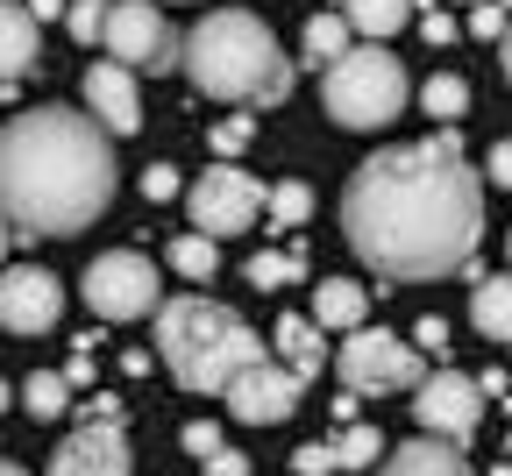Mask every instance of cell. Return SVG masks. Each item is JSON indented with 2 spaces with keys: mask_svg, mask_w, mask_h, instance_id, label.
Wrapping results in <instances>:
<instances>
[{
  "mask_svg": "<svg viewBox=\"0 0 512 476\" xmlns=\"http://www.w3.org/2000/svg\"><path fill=\"white\" fill-rule=\"evenodd\" d=\"M342 235L384 285L463 270L484 235V178L470 171L456 128L363 157L342 185Z\"/></svg>",
  "mask_w": 512,
  "mask_h": 476,
  "instance_id": "1",
  "label": "cell"
},
{
  "mask_svg": "<svg viewBox=\"0 0 512 476\" xmlns=\"http://www.w3.org/2000/svg\"><path fill=\"white\" fill-rule=\"evenodd\" d=\"M114 199V135L79 107H29L0 128V214L15 235H79Z\"/></svg>",
  "mask_w": 512,
  "mask_h": 476,
  "instance_id": "2",
  "label": "cell"
},
{
  "mask_svg": "<svg viewBox=\"0 0 512 476\" xmlns=\"http://www.w3.org/2000/svg\"><path fill=\"white\" fill-rule=\"evenodd\" d=\"M178 72L207 100H228V107H278L292 93V57L249 8H214L192 22Z\"/></svg>",
  "mask_w": 512,
  "mask_h": 476,
  "instance_id": "3",
  "label": "cell"
},
{
  "mask_svg": "<svg viewBox=\"0 0 512 476\" xmlns=\"http://www.w3.org/2000/svg\"><path fill=\"white\" fill-rule=\"evenodd\" d=\"M157 356L164 370L200 391V398H228V384L264 363V334H256L235 306L207 299V292H185V299H164L157 306Z\"/></svg>",
  "mask_w": 512,
  "mask_h": 476,
  "instance_id": "4",
  "label": "cell"
},
{
  "mask_svg": "<svg viewBox=\"0 0 512 476\" xmlns=\"http://www.w3.org/2000/svg\"><path fill=\"white\" fill-rule=\"evenodd\" d=\"M320 100H328V114L342 128H392L413 100V79L384 43H363V50H349L342 64L320 72Z\"/></svg>",
  "mask_w": 512,
  "mask_h": 476,
  "instance_id": "5",
  "label": "cell"
},
{
  "mask_svg": "<svg viewBox=\"0 0 512 476\" xmlns=\"http://www.w3.org/2000/svg\"><path fill=\"white\" fill-rule=\"evenodd\" d=\"M79 292H86V306H93L100 320H143V313L164 306L157 263L136 256V249H107V256H93L86 278H79Z\"/></svg>",
  "mask_w": 512,
  "mask_h": 476,
  "instance_id": "6",
  "label": "cell"
},
{
  "mask_svg": "<svg viewBox=\"0 0 512 476\" xmlns=\"http://www.w3.org/2000/svg\"><path fill=\"white\" fill-rule=\"evenodd\" d=\"M185 214H192V228L200 235H242V228H256V214H271V192L256 185L249 171H235V164H214V171H200L185 185Z\"/></svg>",
  "mask_w": 512,
  "mask_h": 476,
  "instance_id": "7",
  "label": "cell"
},
{
  "mask_svg": "<svg viewBox=\"0 0 512 476\" xmlns=\"http://www.w3.org/2000/svg\"><path fill=\"white\" fill-rule=\"evenodd\" d=\"M335 370L349 391H420L427 370H420V349L399 342V334H384V327H356L349 342L335 349Z\"/></svg>",
  "mask_w": 512,
  "mask_h": 476,
  "instance_id": "8",
  "label": "cell"
},
{
  "mask_svg": "<svg viewBox=\"0 0 512 476\" xmlns=\"http://www.w3.org/2000/svg\"><path fill=\"white\" fill-rule=\"evenodd\" d=\"M107 57H121L128 72H178L185 64V36H171V22L150 0H114L107 8Z\"/></svg>",
  "mask_w": 512,
  "mask_h": 476,
  "instance_id": "9",
  "label": "cell"
},
{
  "mask_svg": "<svg viewBox=\"0 0 512 476\" xmlns=\"http://www.w3.org/2000/svg\"><path fill=\"white\" fill-rule=\"evenodd\" d=\"M484 377H463V370H434L420 391H413V420H420V434H434V441H470L477 427H484Z\"/></svg>",
  "mask_w": 512,
  "mask_h": 476,
  "instance_id": "10",
  "label": "cell"
},
{
  "mask_svg": "<svg viewBox=\"0 0 512 476\" xmlns=\"http://www.w3.org/2000/svg\"><path fill=\"white\" fill-rule=\"evenodd\" d=\"M299 398H306V377L292 370V363H249L235 384H228V413L242 420V427H285L292 413H299Z\"/></svg>",
  "mask_w": 512,
  "mask_h": 476,
  "instance_id": "11",
  "label": "cell"
},
{
  "mask_svg": "<svg viewBox=\"0 0 512 476\" xmlns=\"http://www.w3.org/2000/svg\"><path fill=\"white\" fill-rule=\"evenodd\" d=\"M64 320V285L43 263H15L0 270V327L8 334H50Z\"/></svg>",
  "mask_w": 512,
  "mask_h": 476,
  "instance_id": "12",
  "label": "cell"
},
{
  "mask_svg": "<svg viewBox=\"0 0 512 476\" xmlns=\"http://www.w3.org/2000/svg\"><path fill=\"white\" fill-rule=\"evenodd\" d=\"M128 469H136V455L121 441V420H86L57 441L43 476H128Z\"/></svg>",
  "mask_w": 512,
  "mask_h": 476,
  "instance_id": "13",
  "label": "cell"
},
{
  "mask_svg": "<svg viewBox=\"0 0 512 476\" xmlns=\"http://www.w3.org/2000/svg\"><path fill=\"white\" fill-rule=\"evenodd\" d=\"M86 114H100V128H107V135H136L143 100H136V72H128L121 57L86 64Z\"/></svg>",
  "mask_w": 512,
  "mask_h": 476,
  "instance_id": "14",
  "label": "cell"
},
{
  "mask_svg": "<svg viewBox=\"0 0 512 476\" xmlns=\"http://www.w3.org/2000/svg\"><path fill=\"white\" fill-rule=\"evenodd\" d=\"M370 476H477L470 462H463V448L456 441H434V434H420V441H406V448H392Z\"/></svg>",
  "mask_w": 512,
  "mask_h": 476,
  "instance_id": "15",
  "label": "cell"
},
{
  "mask_svg": "<svg viewBox=\"0 0 512 476\" xmlns=\"http://www.w3.org/2000/svg\"><path fill=\"white\" fill-rule=\"evenodd\" d=\"M36 64V15L29 0H0V86H15Z\"/></svg>",
  "mask_w": 512,
  "mask_h": 476,
  "instance_id": "16",
  "label": "cell"
},
{
  "mask_svg": "<svg viewBox=\"0 0 512 476\" xmlns=\"http://www.w3.org/2000/svg\"><path fill=\"white\" fill-rule=\"evenodd\" d=\"M313 320H320V327L356 334V327L370 320V292H363V285H349V278H320V285H313Z\"/></svg>",
  "mask_w": 512,
  "mask_h": 476,
  "instance_id": "17",
  "label": "cell"
},
{
  "mask_svg": "<svg viewBox=\"0 0 512 476\" xmlns=\"http://www.w3.org/2000/svg\"><path fill=\"white\" fill-rule=\"evenodd\" d=\"M470 327L484 342H512V278H477L470 285Z\"/></svg>",
  "mask_w": 512,
  "mask_h": 476,
  "instance_id": "18",
  "label": "cell"
},
{
  "mask_svg": "<svg viewBox=\"0 0 512 476\" xmlns=\"http://www.w3.org/2000/svg\"><path fill=\"white\" fill-rule=\"evenodd\" d=\"M349 36H356V29H349V15L335 8V15H313V22H306L299 50H306L313 72H328V64H342V57H349Z\"/></svg>",
  "mask_w": 512,
  "mask_h": 476,
  "instance_id": "19",
  "label": "cell"
},
{
  "mask_svg": "<svg viewBox=\"0 0 512 476\" xmlns=\"http://www.w3.org/2000/svg\"><path fill=\"white\" fill-rule=\"evenodd\" d=\"M342 15H349L356 36L384 43V36H399V29L413 22V0H342Z\"/></svg>",
  "mask_w": 512,
  "mask_h": 476,
  "instance_id": "20",
  "label": "cell"
},
{
  "mask_svg": "<svg viewBox=\"0 0 512 476\" xmlns=\"http://www.w3.org/2000/svg\"><path fill=\"white\" fill-rule=\"evenodd\" d=\"M278 349H285V363L299 377H320V320L313 313H285L278 320Z\"/></svg>",
  "mask_w": 512,
  "mask_h": 476,
  "instance_id": "21",
  "label": "cell"
},
{
  "mask_svg": "<svg viewBox=\"0 0 512 476\" xmlns=\"http://www.w3.org/2000/svg\"><path fill=\"white\" fill-rule=\"evenodd\" d=\"M171 270H178L185 285H207L214 270H221V242H214V235H200V228L178 235V242H171Z\"/></svg>",
  "mask_w": 512,
  "mask_h": 476,
  "instance_id": "22",
  "label": "cell"
},
{
  "mask_svg": "<svg viewBox=\"0 0 512 476\" xmlns=\"http://www.w3.org/2000/svg\"><path fill=\"white\" fill-rule=\"evenodd\" d=\"M22 405H29V420H64V405H72V377L29 370V377H22Z\"/></svg>",
  "mask_w": 512,
  "mask_h": 476,
  "instance_id": "23",
  "label": "cell"
},
{
  "mask_svg": "<svg viewBox=\"0 0 512 476\" xmlns=\"http://www.w3.org/2000/svg\"><path fill=\"white\" fill-rule=\"evenodd\" d=\"M420 107H427V114H434L441 128H456V121L470 114V86H463L456 72H434V79L420 86Z\"/></svg>",
  "mask_w": 512,
  "mask_h": 476,
  "instance_id": "24",
  "label": "cell"
},
{
  "mask_svg": "<svg viewBox=\"0 0 512 476\" xmlns=\"http://www.w3.org/2000/svg\"><path fill=\"white\" fill-rule=\"evenodd\" d=\"M335 448H342V469H377L384 455H392V448H384V434H377L370 420H349V427L335 434Z\"/></svg>",
  "mask_w": 512,
  "mask_h": 476,
  "instance_id": "25",
  "label": "cell"
},
{
  "mask_svg": "<svg viewBox=\"0 0 512 476\" xmlns=\"http://www.w3.org/2000/svg\"><path fill=\"white\" fill-rule=\"evenodd\" d=\"M242 278H249L256 292H271V285H299V278H306V256H278V249H271V256H249Z\"/></svg>",
  "mask_w": 512,
  "mask_h": 476,
  "instance_id": "26",
  "label": "cell"
},
{
  "mask_svg": "<svg viewBox=\"0 0 512 476\" xmlns=\"http://www.w3.org/2000/svg\"><path fill=\"white\" fill-rule=\"evenodd\" d=\"M306 214H313V192H306V185H299V178H292V185H278V192H271V221H278V228H299V221H306Z\"/></svg>",
  "mask_w": 512,
  "mask_h": 476,
  "instance_id": "27",
  "label": "cell"
},
{
  "mask_svg": "<svg viewBox=\"0 0 512 476\" xmlns=\"http://www.w3.org/2000/svg\"><path fill=\"white\" fill-rule=\"evenodd\" d=\"M342 469V448L335 441H306V448H292V476H335Z\"/></svg>",
  "mask_w": 512,
  "mask_h": 476,
  "instance_id": "28",
  "label": "cell"
},
{
  "mask_svg": "<svg viewBox=\"0 0 512 476\" xmlns=\"http://www.w3.org/2000/svg\"><path fill=\"white\" fill-rule=\"evenodd\" d=\"M107 8H114V0H72V15H64V29H72L79 43H93V36H107Z\"/></svg>",
  "mask_w": 512,
  "mask_h": 476,
  "instance_id": "29",
  "label": "cell"
},
{
  "mask_svg": "<svg viewBox=\"0 0 512 476\" xmlns=\"http://www.w3.org/2000/svg\"><path fill=\"white\" fill-rule=\"evenodd\" d=\"M505 8H498V0H477V15H470V36H484V43H505Z\"/></svg>",
  "mask_w": 512,
  "mask_h": 476,
  "instance_id": "30",
  "label": "cell"
},
{
  "mask_svg": "<svg viewBox=\"0 0 512 476\" xmlns=\"http://www.w3.org/2000/svg\"><path fill=\"white\" fill-rule=\"evenodd\" d=\"M214 448H221V427H214V420H192V427H185V455H200V462H207Z\"/></svg>",
  "mask_w": 512,
  "mask_h": 476,
  "instance_id": "31",
  "label": "cell"
},
{
  "mask_svg": "<svg viewBox=\"0 0 512 476\" xmlns=\"http://www.w3.org/2000/svg\"><path fill=\"white\" fill-rule=\"evenodd\" d=\"M143 199H178V171L171 164H150L143 171Z\"/></svg>",
  "mask_w": 512,
  "mask_h": 476,
  "instance_id": "32",
  "label": "cell"
},
{
  "mask_svg": "<svg viewBox=\"0 0 512 476\" xmlns=\"http://www.w3.org/2000/svg\"><path fill=\"white\" fill-rule=\"evenodd\" d=\"M413 349H427V356H441V349H448V327H441L434 313H427V320L413 327Z\"/></svg>",
  "mask_w": 512,
  "mask_h": 476,
  "instance_id": "33",
  "label": "cell"
},
{
  "mask_svg": "<svg viewBox=\"0 0 512 476\" xmlns=\"http://www.w3.org/2000/svg\"><path fill=\"white\" fill-rule=\"evenodd\" d=\"M207 476H249V455H235V448H214V455H207Z\"/></svg>",
  "mask_w": 512,
  "mask_h": 476,
  "instance_id": "34",
  "label": "cell"
},
{
  "mask_svg": "<svg viewBox=\"0 0 512 476\" xmlns=\"http://www.w3.org/2000/svg\"><path fill=\"white\" fill-rule=\"evenodd\" d=\"M242 143H249V114H235V121L214 128V150H242Z\"/></svg>",
  "mask_w": 512,
  "mask_h": 476,
  "instance_id": "35",
  "label": "cell"
},
{
  "mask_svg": "<svg viewBox=\"0 0 512 476\" xmlns=\"http://www.w3.org/2000/svg\"><path fill=\"white\" fill-rule=\"evenodd\" d=\"M484 171H491V185L512 192V143H491V164H484Z\"/></svg>",
  "mask_w": 512,
  "mask_h": 476,
  "instance_id": "36",
  "label": "cell"
},
{
  "mask_svg": "<svg viewBox=\"0 0 512 476\" xmlns=\"http://www.w3.org/2000/svg\"><path fill=\"white\" fill-rule=\"evenodd\" d=\"M420 36H427V43H456V22H448V15H427Z\"/></svg>",
  "mask_w": 512,
  "mask_h": 476,
  "instance_id": "37",
  "label": "cell"
},
{
  "mask_svg": "<svg viewBox=\"0 0 512 476\" xmlns=\"http://www.w3.org/2000/svg\"><path fill=\"white\" fill-rule=\"evenodd\" d=\"M29 15H36V22H50V15H72V8H64V0H29Z\"/></svg>",
  "mask_w": 512,
  "mask_h": 476,
  "instance_id": "38",
  "label": "cell"
},
{
  "mask_svg": "<svg viewBox=\"0 0 512 476\" xmlns=\"http://www.w3.org/2000/svg\"><path fill=\"white\" fill-rule=\"evenodd\" d=\"M8 242H15V221L0 214V270H8Z\"/></svg>",
  "mask_w": 512,
  "mask_h": 476,
  "instance_id": "39",
  "label": "cell"
},
{
  "mask_svg": "<svg viewBox=\"0 0 512 476\" xmlns=\"http://www.w3.org/2000/svg\"><path fill=\"white\" fill-rule=\"evenodd\" d=\"M498 64H505V79H512V29H505V43H498Z\"/></svg>",
  "mask_w": 512,
  "mask_h": 476,
  "instance_id": "40",
  "label": "cell"
},
{
  "mask_svg": "<svg viewBox=\"0 0 512 476\" xmlns=\"http://www.w3.org/2000/svg\"><path fill=\"white\" fill-rule=\"evenodd\" d=\"M15 398H22V391H15L8 377H0V413H8V405H15Z\"/></svg>",
  "mask_w": 512,
  "mask_h": 476,
  "instance_id": "41",
  "label": "cell"
},
{
  "mask_svg": "<svg viewBox=\"0 0 512 476\" xmlns=\"http://www.w3.org/2000/svg\"><path fill=\"white\" fill-rule=\"evenodd\" d=\"M0 476H29V469H15V462H0Z\"/></svg>",
  "mask_w": 512,
  "mask_h": 476,
  "instance_id": "42",
  "label": "cell"
},
{
  "mask_svg": "<svg viewBox=\"0 0 512 476\" xmlns=\"http://www.w3.org/2000/svg\"><path fill=\"white\" fill-rule=\"evenodd\" d=\"M505 256H512V235H505Z\"/></svg>",
  "mask_w": 512,
  "mask_h": 476,
  "instance_id": "43",
  "label": "cell"
},
{
  "mask_svg": "<svg viewBox=\"0 0 512 476\" xmlns=\"http://www.w3.org/2000/svg\"><path fill=\"white\" fill-rule=\"evenodd\" d=\"M498 8H512V0H498Z\"/></svg>",
  "mask_w": 512,
  "mask_h": 476,
  "instance_id": "44",
  "label": "cell"
}]
</instances>
